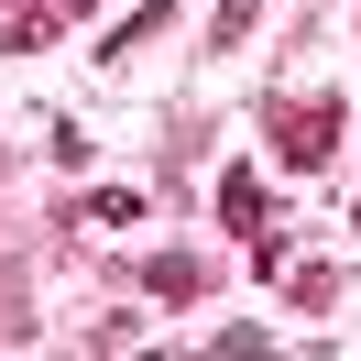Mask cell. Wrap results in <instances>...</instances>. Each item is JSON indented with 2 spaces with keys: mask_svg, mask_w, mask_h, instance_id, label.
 Returning <instances> with one entry per match:
<instances>
[{
  "mask_svg": "<svg viewBox=\"0 0 361 361\" xmlns=\"http://www.w3.org/2000/svg\"><path fill=\"white\" fill-rule=\"evenodd\" d=\"M295 307H307V317L339 307V274H329V263H295Z\"/></svg>",
  "mask_w": 361,
  "mask_h": 361,
  "instance_id": "8",
  "label": "cell"
},
{
  "mask_svg": "<svg viewBox=\"0 0 361 361\" xmlns=\"http://www.w3.org/2000/svg\"><path fill=\"white\" fill-rule=\"evenodd\" d=\"M219 219H230V230H263V176H252V164L219 176Z\"/></svg>",
  "mask_w": 361,
  "mask_h": 361,
  "instance_id": "3",
  "label": "cell"
},
{
  "mask_svg": "<svg viewBox=\"0 0 361 361\" xmlns=\"http://www.w3.org/2000/svg\"><path fill=\"white\" fill-rule=\"evenodd\" d=\"M274 154L295 164V176H317V164H329V142H339V99H295V110H274Z\"/></svg>",
  "mask_w": 361,
  "mask_h": 361,
  "instance_id": "1",
  "label": "cell"
},
{
  "mask_svg": "<svg viewBox=\"0 0 361 361\" xmlns=\"http://www.w3.org/2000/svg\"><path fill=\"white\" fill-rule=\"evenodd\" d=\"M154 33H164V0H142V11H132V23H121L99 55H132V44H154Z\"/></svg>",
  "mask_w": 361,
  "mask_h": 361,
  "instance_id": "7",
  "label": "cell"
},
{
  "mask_svg": "<svg viewBox=\"0 0 361 361\" xmlns=\"http://www.w3.org/2000/svg\"><path fill=\"white\" fill-rule=\"evenodd\" d=\"M44 33H55V0H23V11H11V33H0V44H11V55H33V44H44Z\"/></svg>",
  "mask_w": 361,
  "mask_h": 361,
  "instance_id": "6",
  "label": "cell"
},
{
  "mask_svg": "<svg viewBox=\"0 0 361 361\" xmlns=\"http://www.w3.org/2000/svg\"><path fill=\"white\" fill-rule=\"evenodd\" d=\"M142 219V197H132V186H110V197H88V208H77V230H132Z\"/></svg>",
  "mask_w": 361,
  "mask_h": 361,
  "instance_id": "5",
  "label": "cell"
},
{
  "mask_svg": "<svg viewBox=\"0 0 361 361\" xmlns=\"http://www.w3.org/2000/svg\"><path fill=\"white\" fill-rule=\"evenodd\" d=\"M252 23H263V0H219V11H208V44H219V55L252 44Z\"/></svg>",
  "mask_w": 361,
  "mask_h": 361,
  "instance_id": "4",
  "label": "cell"
},
{
  "mask_svg": "<svg viewBox=\"0 0 361 361\" xmlns=\"http://www.w3.org/2000/svg\"><path fill=\"white\" fill-rule=\"evenodd\" d=\"M142 285H154L164 307H186V295H197L208 274H197V252H154V263H142Z\"/></svg>",
  "mask_w": 361,
  "mask_h": 361,
  "instance_id": "2",
  "label": "cell"
},
{
  "mask_svg": "<svg viewBox=\"0 0 361 361\" xmlns=\"http://www.w3.org/2000/svg\"><path fill=\"white\" fill-rule=\"evenodd\" d=\"M350 230H361V197H350Z\"/></svg>",
  "mask_w": 361,
  "mask_h": 361,
  "instance_id": "9",
  "label": "cell"
}]
</instances>
